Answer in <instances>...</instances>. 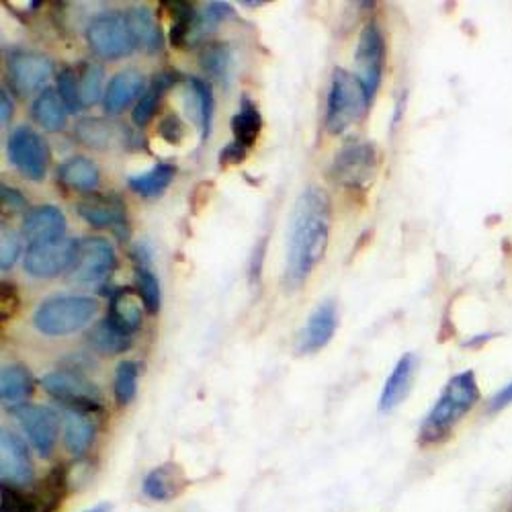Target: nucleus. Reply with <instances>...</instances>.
<instances>
[{"label":"nucleus","mask_w":512,"mask_h":512,"mask_svg":"<svg viewBox=\"0 0 512 512\" xmlns=\"http://www.w3.org/2000/svg\"><path fill=\"white\" fill-rule=\"evenodd\" d=\"M21 250H23L21 236L9 228H3V232H0V269L3 271L13 269Z\"/></svg>","instance_id":"nucleus-39"},{"label":"nucleus","mask_w":512,"mask_h":512,"mask_svg":"<svg viewBox=\"0 0 512 512\" xmlns=\"http://www.w3.org/2000/svg\"><path fill=\"white\" fill-rule=\"evenodd\" d=\"M418 369V359L412 353H406L394 365L390 377L383 383V390L379 396V412H392L398 408L410 394L414 386V375Z\"/></svg>","instance_id":"nucleus-20"},{"label":"nucleus","mask_w":512,"mask_h":512,"mask_svg":"<svg viewBox=\"0 0 512 512\" xmlns=\"http://www.w3.org/2000/svg\"><path fill=\"white\" fill-rule=\"evenodd\" d=\"M13 119V103L9 99V93L3 91L0 93V121H3V125L7 127Z\"/></svg>","instance_id":"nucleus-47"},{"label":"nucleus","mask_w":512,"mask_h":512,"mask_svg":"<svg viewBox=\"0 0 512 512\" xmlns=\"http://www.w3.org/2000/svg\"><path fill=\"white\" fill-rule=\"evenodd\" d=\"M54 72V64L48 56L31 52V50H15L7 60V76L9 87L17 97H29L37 93L50 80Z\"/></svg>","instance_id":"nucleus-13"},{"label":"nucleus","mask_w":512,"mask_h":512,"mask_svg":"<svg viewBox=\"0 0 512 512\" xmlns=\"http://www.w3.org/2000/svg\"><path fill=\"white\" fill-rule=\"evenodd\" d=\"M175 82H177V80H175V74H173V72H160L158 76H154V80L148 84L146 93L140 97V101H138L136 107H134L132 121H134L136 127H140V130H142V127H146V125L154 119L162 95H164L170 87H175Z\"/></svg>","instance_id":"nucleus-33"},{"label":"nucleus","mask_w":512,"mask_h":512,"mask_svg":"<svg viewBox=\"0 0 512 512\" xmlns=\"http://www.w3.org/2000/svg\"><path fill=\"white\" fill-rule=\"evenodd\" d=\"M189 89V99H191V109L193 115L201 127V140L207 142L211 134V125H213V111H216V99H213V89L209 80L203 78H189L187 82Z\"/></svg>","instance_id":"nucleus-31"},{"label":"nucleus","mask_w":512,"mask_h":512,"mask_svg":"<svg viewBox=\"0 0 512 512\" xmlns=\"http://www.w3.org/2000/svg\"><path fill=\"white\" fill-rule=\"evenodd\" d=\"M109 504H97V506H93V508H89V510H82V512H109Z\"/></svg>","instance_id":"nucleus-48"},{"label":"nucleus","mask_w":512,"mask_h":512,"mask_svg":"<svg viewBox=\"0 0 512 512\" xmlns=\"http://www.w3.org/2000/svg\"><path fill=\"white\" fill-rule=\"evenodd\" d=\"M199 64L209 78L218 80L220 84H226V87L232 82L236 72L234 52L228 44H222V41H213V44L203 46L199 54Z\"/></svg>","instance_id":"nucleus-29"},{"label":"nucleus","mask_w":512,"mask_h":512,"mask_svg":"<svg viewBox=\"0 0 512 512\" xmlns=\"http://www.w3.org/2000/svg\"><path fill=\"white\" fill-rule=\"evenodd\" d=\"M383 66H386V39H383V33L375 23H367L359 35L355 52V76L361 80L369 101H373L379 89Z\"/></svg>","instance_id":"nucleus-12"},{"label":"nucleus","mask_w":512,"mask_h":512,"mask_svg":"<svg viewBox=\"0 0 512 512\" xmlns=\"http://www.w3.org/2000/svg\"><path fill=\"white\" fill-rule=\"evenodd\" d=\"M33 388L35 379L25 365L11 363L0 371V398H3L5 404H25V400L33 394Z\"/></svg>","instance_id":"nucleus-27"},{"label":"nucleus","mask_w":512,"mask_h":512,"mask_svg":"<svg viewBox=\"0 0 512 512\" xmlns=\"http://www.w3.org/2000/svg\"><path fill=\"white\" fill-rule=\"evenodd\" d=\"M19 304L21 300L17 287L13 283H3V287H0V316H3V322L17 314Z\"/></svg>","instance_id":"nucleus-41"},{"label":"nucleus","mask_w":512,"mask_h":512,"mask_svg":"<svg viewBox=\"0 0 512 512\" xmlns=\"http://www.w3.org/2000/svg\"><path fill=\"white\" fill-rule=\"evenodd\" d=\"M62 433H64V445L70 455L82 457L87 453L97 437V424L93 414L80 412V410H62Z\"/></svg>","instance_id":"nucleus-22"},{"label":"nucleus","mask_w":512,"mask_h":512,"mask_svg":"<svg viewBox=\"0 0 512 512\" xmlns=\"http://www.w3.org/2000/svg\"><path fill=\"white\" fill-rule=\"evenodd\" d=\"M146 78L138 70H121L109 84L103 97V109L107 115H119L132 103H138L146 93Z\"/></svg>","instance_id":"nucleus-18"},{"label":"nucleus","mask_w":512,"mask_h":512,"mask_svg":"<svg viewBox=\"0 0 512 512\" xmlns=\"http://www.w3.org/2000/svg\"><path fill=\"white\" fill-rule=\"evenodd\" d=\"M76 213L93 228H113L123 240L130 236L127 228V205L117 193H93L76 203Z\"/></svg>","instance_id":"nucleus-14"},{"label":"nucleus","mask_w":512,"mask_h":512,"mask_svg":"<svg viewBox=\"0 0 512 512\" xmlns=\"http://www.w3.org/2000/svg\"><path fill=\"white\" fill-rule=\"evenodd\" d=\"M89 345L99 353V355H123L125 351L132 349V336L119 330L109 318L99 320L89 332H87Z\"/></svg>","instance_id":"nucleus-30"},{"label":"nucleus","mask_w":512,"mask_h":512,"mask_svg":"<svg viewBox=\"0 0 512 512\" xmlns=\"http://www.w3.org/2000/svg\"><path fill=\"white\" fill-rule=\"evenodd\" d=\"M76 250H78V242L72 238L27 244L23 267L31 277L52 279L72 269Z\"/></svg>","instance_id":"nucleus-11"},{"label":"nucleus","mask_w":512,"mask_h":512,"mask_svg":"<svg viewBox=\"0 0 512 512\" xmlns=\"http://www.w3.org/2000/svg\"><path fill=\"white\" fill-rule=\"evenodd\" d=\"M117 267L115 248L99 236L78 242L76 259L70 269V279L78 285H97L105 281Z\"/></svg>","instance_id":"nucleus-10"},{"label":"nucleus","mask_w":512,"mask_h":512,"mask_svg":"<svg viewBox=\"0 0 512 512\" xmlns=\"http://www.w3.org/2000/svg\"><path fill=\"white\" fill-rule=\"evenodd\" d=\"M9 412L21 424V429L25 431L37 455L50 459L56 451L60 426H62V420L58 418V414L48 406L27 404V402L11 406Z\"/></svg>","instance_id":"nucleus-8"},{"label":"nucleus","mask_w":512,"mask_h":512,"mask_svg":"<svg viewBox=\"0 0 512 512\" xmlns=\"http://www.w3.org/2000/svg\"><path fill=\"white\" fill-rule=\"evenodd\" d=\"M158 134L168 142V144H181L185 138V123L181 121L179 115L170 113L166 115L160 125H158Z\"/></svg>","instance_id":"nucleus-40"},{"label":"nucleus","mask_w":512,"mask_h":512,"mask_svg":"<svg viewBox=\"0 0 512 512\" xmlns=\"http://www.w3.org/2000/svg\"><path fill=\"white\" fill-rule=\"evenodd\" d=\"M0 199H3V207L9 211H23L27 207V199L21 191L3 185L0 187Z\"/></svg>","instance_id":"nucleus-42"},{"label":"nucleus","mask_w":512,"mask_h":512,"mask_svg":"<svg viewBox=\"0 0 512 512\" xmlns=\"http://www.w3.org/2000/svg\"><path fill=\"white\" fill-rule=\"evenodd\" d=\"M66 216L56 205H39L27 211L23 220V236L29 244L66 238Z\"/></svg>","instance_id":"nucleus-17"},{"label":"nucleus","mask_w":512,"mask_h":512,"mask_svg":"<svg viewBox=\"0 0 512 512\" xmlns=\"http://www.w3.org/2000/svg\"><path fill=\"white\" fill-rule=\"evenodd\" d=\"M7 154L11 164L23 177L33 183L44 181L50 164V148L31 127H17L7 140Z\"/></svg>","instance_id":"nucleus-9"},{"label":"nucleus","mask_w":512,"mask_h":512,"mask_svg":"<svg viewBox=\"0 0 512 512\" xmlns=\"http://www.w3.org/2000/svg\"><path fill=\"white\" fill-rule=\"evenodd\" d=\"M338 312L332 300L322 302L308 318L304 328L295 338V353L297 355H316L320 353L336 332Z\"/></svg>","instance_id":"nucleus-16"},{"label":"nucleus","mask_w":512,"mask_h":512,"mask_svg":"<svg viewBox=\"0 0 512 512\" xmlns=\"http://www.w3.org/2000/svg\"><path fill=\"white\" fill-rule=\"evenodd\" d=\"M246 156H248V148L240 146L238 142H232V144H228V146L220 152V162L226 164V166H230V164H240V162L246 160Z\"/></svg>","instance_id":"nucleus-44"},{"label":"nucleus","mask_w":512,"mask_h":512,"mask_svg":"<svg viewBox=\"0 0 512 512\" xmlns=\"http://www.w3.org/2000/svg\"><path fill=\"white\" fill-rule=\"evenodd\" d=\"M44 388L54 400L64 408L80 410L89 414L103 412L101 392L91 379L80 375L78 371H54L41 379Z\"/></svg>","instance_id":"nucleus-5"},{"label":"nucleus","mask_w":512,"mask_h":512,"mask_svg":"<svg viewBox=\"0 0 512 512\" xmlns=\"http://www.w3.org/2000/svg\"><path fill=\"white\" fill-rule=\"evenodd\" d=\"M58 179L70 191L91 195L101 185V170L91 158L74 156L58 166Z\"/></svg>","instance_id":"nucleus-24"},{"label":"nucleus","mask_w":512,"mask_h":512,"mask_svg":"<svg viewBox=\"0 0 512 512\" xmlns=\"http://www.w3.org/2000/svg\"><path fill=\"white\" fill-rule=\"evenodd\" d=\"M261 132H263V115L259 107H256V103L248 95H242L240 107L232 117L234 142L250 150L256 144V140H259Z\"/></svg>","instance_id":"nucleus-28"},{"label":"nucleus","mask_w":512,"mask_h":512,"mask_svg":"<svg viewBox=\"0 0 512 512\" xmlns=\"http://www.w3.org/2000/svg\"><path fill=\"white\" fill-rule=\"evenodd\" d=\"M35 467L25 441L9 429L0 431V478L3 486L27 488L33 482Z\"/></svg>","instance_id":"nucleus-15"},{"label":"nucleus","mask_w":512,"mask_h":512,"mask_svg":"<svg viewBox=\"0 0 512 512\" xmlns=\"http://www.w3.org/2000/svg\"><path fill=\"white\" fill-rule=\"evenodd\" d=\"M136 291L140 293L144 308L148 314H158L162 293H160V281L152 273V269H136Z\"/></svg>","instance_id":"nucleus-36"},{"label":"nucleus","mask_w":512,"mask_h":512,"mask_svg":"<svg viewBox=\"0 0 512 512\" xmlns=\"http://www.w3.org/2000/svg\"><path fill=\"white\" fill-rule=\"evenodd\" d=\"M332 205L326 191L308 187L297 197L285 246V285L289 289L302 287L314 269L322 263L330 238Z\"/></svg>","instance_id":"nucleus-1"},{"label":"nucleus","mask_w":512,"mask_h":512,"mask_svg":"<svg viewBox=\"0 0 512 512\" xmlns=\"http://www.w3.org/2000/svg\"><path fill=\"white\" fill-rule=\"evenodd\" d=\"M0 512H37L31 492L21 488L3 486V496H0Z\"/></svg>","instance_id":"nucleus-38"},{"label":"nucleus","mask_w":512,"mask_h":512,"mask_svg":"<svg viewBox=\"0 0 512 512\" xmlns=\"http://www.w3.org/2000/svg\"><path fill=\"white\" fill-rule=\"evenodd\" d=\"M127 23H130L134 44L148 54H156L162 50V31L154 17V13L146 7H134L125 13Z\"/></svg>","instance_id":"nucleus-26"},{"label":"nucleus","mask_w":512,"mask_h":512,"mask_svg":"<svg viewBox=\"0 0 512 512\" xmlns=\"http://www.w3.org/2000/svg\"><path fill=\"white\" fill-rule=\"evenodd\" d=\"M87 41L101 60H121L136 50L134 35L125 13H105L91 21Z\"/></svg>","instance_id":"nucleus-6"},{"label":"nucleus","mask_w":512,"mask_h":512,"mask_svg":"<svg viewBox=\"0 0 512 512\" xmlns=\"http://www.w3.org/2000/svg\"><path fill=\"white\" fill-rule=\"evenodd\" d=\"M60 99L64 101L66 109L70 113H76L82 107L80 101V89H78V76H76V68H62L58 74V87H56Z\"/></svg>","instance_id":"nucleus-37"},{"label":"nucleus","mask_w":512,"mask_h":512,"mask_svg":"<svg viewBox=\"0 0 512 512\" xmlns=\"http://www.w3.org/2000/svg\"><path fill=\"white\" fill-rule=\"evenodd\" d=\"M68 113L70 111L56 89H44L31 105V117L46 132H62L68 121Z\"/></svg>","instance_id":"nucleus-25"},{"label":"nucleus","mask_w":512,"mask_h":512,"mask_svg":"<svg viewBox=\"0 0 512 512\" xmlns=\"http://www.w3.org/2000/svg\"><path fill=\"white\" fill-rule=\"evenodd\" d=\"M76 76H78L82 107L87 109V107L97 105L105 97L103 95V66L93 64V62H80V66H76Z\"/></svg>","instance_id":"nucleus-34"},{"label":"nucleus","mask_w":512,"mask_h":512,"mask_svg":"<svg viewBox=\"0 0 512 512\" xmlns=\"http://www.w3.org/2000/svg\"><path fill=\"white\" fill-rule=\"evenodd\" d=\"M265 252H267V238H263L259 244L254 246L252 261H250V277H252V281H259V279H261L263 261H265Z\"/></svg>","instance_id":"nucleus-43"},{"label":"nucleus","mask_w":512,"mask_h":512,"mask_svg":"<svg viewBox=\"0 0 512 512\" xmlns=\"http://www.w3.org/2000/svg\"><path fill=\"white\" fill-rule=\"evenodd\" d=\"M132 261L136 265V269H150V263H152V248L146 244V242H140L132 248L130 252Z\"/></svg>","instance_id":"nucleus-45"},{"label":"nucleus","mask_w":512,"mask_h":512,"mask_svg":"<svg viewBox=\"0 0 512 512\" xmlns=\"http://www.w3.org/2000/svg\"><path fill=\"white\" fill-rule=\"evenodd\" d=\"M127 127L117 125L113 121L101 119V117H87L80 119L76 123V140L84 146H89L93 150H111L115 146H121L125 136H127Z\"/></svg>","instance_id":"nucleus-23"},{"label":"nucleus","mask_w":512,"mask_h":512,"mask_svg":"<svg viewBox=\"0 0 512 512\" xmlns=\"http://www.w3.org/2000/svg\"><path fill=\"white\" fill-rule=\"evenodd\" d=\"M99 312V304L87 295H56L41 302L33 314V326L46 336H68L87 326Z\"/></svg>","instance_id":"nucleus-3"},{"label":"nucleus","mask_w":512,"mask_h":512,"mask_svg":"<svg viewBox=\"0 0 512 512\" xmlns=\"http://www.w3.org/2000/svg\"><path fill=\"white\" fill-rule=\"evenodd\" d=\"M138 379H140V365L136 361H121L115 369L113 377V396L119 408L130 406L138 394Z\"/></svg>","instance_id":"nucleus-35"},{"label":"nucleus","mask_w":512,"mask_h":512,"mask_svg":"<svg viewBox=\"0 0 512 512\" xmlns=\"http://www.w3.org/2000/svg\"><path fill=\"white\" fill-rule=\"evenodd\" d=\"M480 400V388L474 371H461L453 375L443 388L437 404L426 414L420 426V441L435 445L449 437L455 424L472 410Z\"/></svg>","instance_id":"nucleus-2"},{"label":"nucleus","mask_w":512,"mask_h":512,"mask_svg":"<svg viewBox=\"0 0 512 512\" xmlns=\"http://www.w3.org/2000/svg\"><path fill=\"white\" fill-rule=\"evenodd\" d=\"M379 166V154L375 144L371 142H353L347 144L334 156L330 166V177L334 183L349 187V189H363L367 187Z\"/></svg>","instance_id":"nucleus-7"},{"label":"nucleus","mask_w":512,"mask_h":512,"mask_svg":"<svg viewBox=\"0 0 512 512\" xmlns=\"http://www.w3.org/2000/svg\"><path fill=\"white\" fill-rule=\"evenodd\" d=\"M510 404H512V381L490 400V410L498 412V410H502V408H506Z\"/></svg>","instance_id":"nucleus-46"},{"label":"nucleus","mask_w":512,"mask_h":512,"mask_svg":"<svg viewBox=\"0 0 512 512\" xmlns=\"http://www.w3.org/2000/svg\"><path fill=\"white\" fill-rule=\"evenodd\" d=\"M187 484L183 467L168 461L148 472L142 482V494L152 502H170L185 492Z\"/></svg>","instance_id":"nucleus-19"},{"label":"nucleus","mask_w":512,"mask_h":512,"mask_svg":"<svg viewBox=\"0 0 512 512\" xmlns=\"http://www.w3.org/2000/svg\"><path fill=\"white\" fill-rule=\"evenodd\" d=\"M177 175V166L170 164V162H158L154 164L152 168H148L146 173H140V175H134L130 177V181H127V185H130V189L136 193V195H142L146 199H152V197H158L162 195L168 185L173 183Z\"/></svg>","instance_id":"nucleus-32"},{"label":"nucleus","mask_w":512,"mask_h":512,"mask_svg":"<svg viewBox=\"0 0 512 512\" xmlns=\"http://www.w3.org/2000/svg\"><path fill=\"white\" fill-rule=\"evenodd\" d=\"M369 103L361 80L343 68H336L326 99V130L332 136L347 132L363 119Z\"/></svg>","instance_id":"nucleus-4"},{"label":"nucleus","mask_w":512,"mask_h":512,"mask_svg":"<svg viewBox=\"0 0 512 512\" xmlns=\"http://www.w3.org/2000/svg\"><path fill=\"white\" fill-rule=\"evenodd\" d=\"M144 302L136 289L121 287L109 295V320L125 334H134L142 326Z\"/></svg>","instance_id":"nucleus-21"}]
</instances>
